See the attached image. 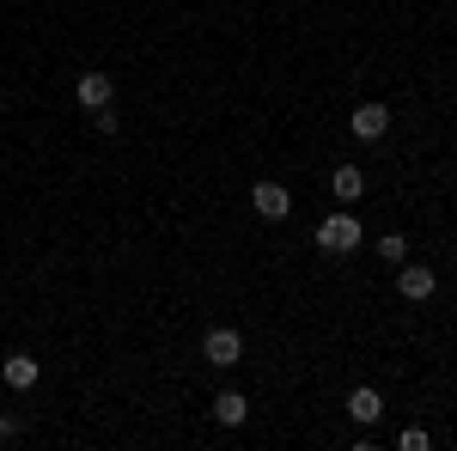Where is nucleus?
<instances>
[{"mask_svg": "<svg viewBox=\"0 0 457 451\" xmlns=\"http://www.w3.org/2000/svg\"><path fill=\"white\" fill-rule=\"evenodd\" d=\"M360 238H366V232H360L353 213H323V226H317V250H323V256H353Z\"/></svg>", "mask_w": 457, "mask_h": 451, "instance_id": "1", "label": "nucleus"}, {"mask_svg": "<svg viewBox=\"0 0 457 451\" xmlns=\"http://www.w3.org/2000/svg\"><path fill=\"white\" fill-rule=\"evenodd\" d=\"M202 360H208V366H220V372H226V366H238V360H245V336H238V330H208Z\"/></svg>", "mask_w": 457, "mask_h": 451, "instance_id": "2", "label": "nucleus"}, {"mask_svg": "<svg viewBox=\"0 0 457 451\" xmlns=\"http://www.w3.org/2000/svg\"><path fill=\"white\" fill-rule=\"evenodd\" d=\"M250 208H256V220H287L293 213V196H287L281 183H256L250 189Z\"/></svg>", "mask_w": 457, "mask_h": 451, "instance_id": "3", "label": "nucleus"}, {"mask_svg": "<svg viewBox=\"0 0 457 451\" xmlns=\"http://www.w3.org/2000/svg\"><path fill=\"white\" fill-rule=\"evenodd\" d=\"M348 129H353L360 140H385V135H390V104H360V110L348 116Z\"/></svg>", "mask_w": 457, "mask_h": 451, "instance_id": "4", "label": "nucleus"}, {"mask_svg": "<svg viewBox=\"0 0 457 451\" xmlns=\"http://www.w3.org/2000/svg\"><path fill=\"white\" fill-rule=\"evenodd\" d=\"M73 92H79V104H86V110H104L110 98H116V86H110V73H104V68L79 73V86H73Z\"/></svg>", "mask_w": 457, "mask_h": 451, "instance_id": "5", "label": "nucleus"}, {"mask_svg": "<svg viewBox=\"0 0 457 451\" xmlns=\"http://www.w3.org/2000/svg\"><path fill=\"white\" fill-rule=\"evenodd\" d=\"M433 287H439V275H433V269H421V263H409V269L396 275V293H403V299H415V305H421V299H433Z\"/></svg>", "mask_w": 457, "mask_h": 451, "instance_id": "6", "label": "nucleus"}, {"mask_svg": "<svg viewBox=\"0 0 457 451\" xmlns=\"http://www.w3.org/2000/svg\"><path fill=\"white\" fill-rule=\"evenodd\" d=\"M329 189H336V202L348 208V202L366 196V171H360V165H336V171H329Z\"/></svg>", "mask_w": 457, "mask_h": 451, "instance_id": "7", "label": "nucleus"}, {"mask_svg": "<svg viewBox=\"0 0 457 451\" xmlns=\"http://www.w3.org/2000/svg\"><path fill=\"white\" fill-rule=\"evenodd\" d=\"M348 415L360 421V427H372V421L385 415V397H378L372 384H360V390H348Z\"/></svg>", "mask_w": 457, "mask_h": 451, "instance_id": "8", "label": "nucleus"}, {"mask_svg": "<svg viewBox=\"0 0 457 451\" xmlns=\"http://www.w3.org/2000/svg\"><path fill=\"white\" fill-rule=\"evenodd\" d=\"M245 415H250L245 390H220V397H213V421H220V427H245Z\"/></svg>", "mask_w": 457, "mask_h": 451, "instance_id": "9", "label": "nucleus"}, {"mask_svg": "<svg viewBox=\"0 0 457 451\" xmlns=\"http://www.w3.org/2000/svg\"><path fill=\"white\" fill-rule=\"evenodd\" d=\"M0 379L12 384V390H31V384H37V360H31V354H6Z\"/></svg>", "mask_w": 457, "mask_h": 451, "instance_id": "10", "label": "nucleus"}, {"mask_svg": "<svg viewBox=\"0 0 457 451\" xmlns=\"http://www.w3.org/2000/svg\"><path fill=\"white\" fill-rule=\"evenodd\" d=\"M378 256H385V263H403V256H409V238H403V232H385V238H378Z\"/></svg>", "mask_w": 457, "mask_h": 451, "instance_id": "11", "label": "nucleus"}, {"mask_svg": "<svg viewBox=\"0 0 457 451\" xmlns=\"http://www.w3.org/2000/svg\"><path fill=\"white\" fill-rule=\"evenodd\" d=\"M92 116H98V135H116V129H122V116H116V110H92Z\"/></svg>", "mask_w": 457, "mask_h": 451, "instance_id": "12", "label": "nucleus"}]
</instances>
